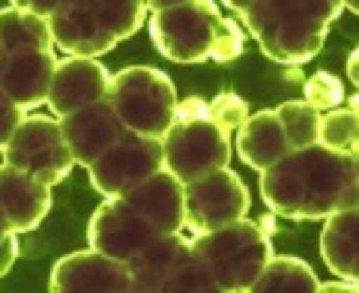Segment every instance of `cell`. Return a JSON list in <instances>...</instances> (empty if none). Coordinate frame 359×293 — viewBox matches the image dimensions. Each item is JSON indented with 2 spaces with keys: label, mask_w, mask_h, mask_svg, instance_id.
<instances>
[{
  "label": "cell",
  "mask_w": 359,
  "mask_h": 293,
  "mask_svg": "<svg viewBox=\"0 0 359 293\" xmlns=\"http://www.w3.org/2000/svg\"><path fill=\"white\" fill-rule=\"evenodd\" d=\"M261 198L273 216L290 222H320L359 207V153L297 146L261 171Z\"/></svg>",
  "instance_id": "cell-1"
},
{
  "label": "cell",
  "mask_w": 359,
  "mask_h": 293,
  "mask_svg": "<svg viewBox=\"0 0 359 293\" xmlns=\"http://www.w3.org/2000/svg\"><path fill=\"white\" fill-rule=\"evenodd\" d=\"M180 231H183V183L162 168L126 195L105 198V204L90 216L87 243L90 249L126 264L144 245Z\"/></svg>",
  "instance_id": "cell-2"
},
{
  "label": "cell",
  "mask_w": 359,
  "mask_h": 293,
  "mask_svg": "<svg viewBox=\"0 0 359 293\" xmlns=\"http://www.w3.org/2000/svg\"><path fill=\"white\" fill-rule=\"evenodd\" d=\"M147 27L156 51L174 63H231L245 51L240 21L224 18L216 0H183L156 9Z\"/></svg>",
  "instance_id": "cell-3"
},
{
  "label": "cell",
  "mask_w": 359,
  "mask_h": 293,
  "mask_svg": "<svg viewBox=\"0 0 359 293\" xmlns=\"http://www.w3.org/2000/svg\"><path fill=\"white\" fill-rule=\"evenodd\" d=\"M341 13V0H252L240 18L269 60L299 66L320 54Z\"/></svg>",
  "instance_id": "cell-4"
},
{
  "label": "cell",
  "mask_w": 359,
  "mask_h": 293,
  "mask_svg": "<svg viewBox=\"0 0 359 293\" xmlns=\"http://www.w3.org/2000/svg\"><path fill=\"white\" fill-rule=\"evenodd\" d=\"M150 9L138 0H63L48 15L54 48L69 57H102L144 27Z\"/></svg>",
  "instance_id": "cell-5"
},
{
  "label": "cell",
  "mask_w": 359,
  "mask_h": 293,
  "mask_svg": "<svg viewBox=\"0 0 359 293\" xmlns=\"http://www.w3.org/2000/svg\"><path fill=\"white\" fill-rule=\"evenodd\" d=\"M204 264L216 293H249L252 281L273 257V243L266 231L252 219H233L222 228L195 233L189 243Z\"/></svg>",
  "instance_id": "cell-6"
},
{
  "label": "cell",
  "mask_w": 359,
  "mask_h": 293,
  "mask_svg": "<svg viewBox=\"0 0 359 293\" xmlns=\"http://www.w3.org/2000/svg\"><path fill=\"white\" fill-rule=\"evenodd\" d=\"M105 102L114 108L123 129L147 138H162L177 117V87L153 66H129L111 75Z\"/></svg>",
  "instance_id": "cell-7"
},
{
  "label": "cell",
  "mask_w": 359,
  "mask_h": 293,
  "mask_svg": "<svg viewBox=\"0 0 359 293\" xmlns=\"http://www.w3.org/2000/svg\"><path fill=\"white\" fill-rule=\"evenodd\" d=\"M132 293H216L189 240L165 233L126 261Z\"/></svg>",
  "instance_id": "cell-8"
},
{
  "label": "cell",
  "mask_w": 359,
  "mask_h": 293,
  "mask_svg": "<svg viewBox=\"0 0 359 293\" xmlns=\"http://www.w3.org/2000/svg\"><path fill=\"white\" fill-rule=\"evenodd\" d=\"M231 153H233L231 132L219 126L210 114L174 117L171 129L162 135L165 168L183 186L204 174L219 171V168H228Z\"/></svg>",
  "instance_id": "cell-9"
},
{
  "label": "cell",
  "mask_w": 359,
  "mask_h": 293,
  "mask_svg": "<svg viewBox=\"0 0 359 293\" xmlns=\"http://www.w3.org/2000/svg\"><path fill=\"white\" fill-rule=\"evenodd\" d=\"M0 159H4V165L39 179V183L51 189L63 183L75 168L69 144H66L63 129H60V117H54V114L51 117L30 114L21 120L13 132V138L6 141Z\"/></svg>",
  "instance_id": "cell-10"
},
{
  "label": "cell",
  "mask_w": 359,
  "mask_h": 293,
  "mask_svg": "<svg viewBox=\"0 0 359 293\" xmlns=\"http://www.w3.org/2000/svg\"><path fill=\"white\" fill-rule=\"evenodd\" d=\"M252 207L249 189L231 168H219L183 186V228L204 233L243 219Z\"/></svg>",
  "instance_id": "cell-11"
},
{
  "label": "cell",
  "mask_w": 359,
  "mask_h": 293,
  "mask_svg": "<svg viewBox=\"0 0 359 293\" xmlns=\"http://www.w3.org/2000/svg\"><path fill=\"white\" fill-rule=\"evenodd\" d=\"M162 168H165L162 138L123 132L120 138L87 168V174L99 195L117 198V195H126V191L135 189L138 183H144L150 174L162 171Z\"/></svg>",
  "instance_id": "cell-12"
},
{
  "label": "cell",
  "mask_w": 359,
  "mask_h": 293,
  "mask_svg": "<svg viewBox=\"0 0 359 293\" xmlns=\"http://www.w3.org/2000/svg\"><path fill=\"white\" fill-rule=\"evenodd\" d=\"M48 287L54 293H132L129 269L96 249L72 252L51 269Z\"/></svg>",
  "instance_id": "cell-13"
},
{
  "label": "cell",
  "mask_w": 359,
  "mask_h": 293,
  "mask_svg": "<svg viewBox=\"0 0 359 293\" xmlns=\"http://www.w3.org/2000/svg\"><path fill=\"white\" fill-rule=\"evenodd\" d=\"M108 81L111 75L96 57H66L57 60L45 102H48L54 117H66L78 108L105 99Z\"/></svg>",
  "instance_id": "cell-14"
},
{
  "label": "cell",
  "mask_w": 359,
  "mask_h": 293,
  "mask_svg": "<svg viewBox=\"0 0 359 293\" xmlns=\"http://www.w3.org/2000/svg\"><path fill=\"white\" fill-rule=\"evenodd\" d=\"M60 129H63L66 144H69L75 165H81V168H90L123 132H126L120 117L114 114V108H111L105 99L60 117Z\"/></svg>",
  "instance_id": "cell-15"
},
{
  "label": "cell",
  "mask_w": 359,
  "mask_h": 293,
  "mask_svg": "<svg viewBox=\"0 0 359 293\" xmlns=\"http://www.w3.org/2000/svg\"><path fill=\"white\" fill-rule=\"evenodd\" d=\"M54 69H57L54 48L6 51V54H0V87L25 111L39 108L48 99Z\"/></svg>",
  "instance_id": "cell-16"
},
{
  "label": "cell",
  "mask_w": 359,
  "mask_h": 293,
  "mask_svg": "<svg viewBox=\"0 0 359 293\" xmlns=\"http://www.w3.org/2000/svg\"><path fill=\"white\" fill-rule=\"evenodd\" d=\"M54 204L51 186L0 162V216L13 233H27L48 216Z\"/></svg>",
  "instance_id": "cell-17"
},
{
  "label": "cell",
  "mask_w": 359,
  "mask_h": 293,
  "mask_svg": "<svg viewBox=\"0 0 359 293\" xmlns=\"http://www.w3.org/2000/svg\"><path fill=\"white\" fill-rule=\"evenodd\" d=\"M237 138H233V150H237L240 162L255 168V171H264L273 162H278L285 153H290L294 146L287 141V132L278 120L276 108L273 111H257L249 114L237 129Z\"/></svg>",
  "instance_id": "cell-18"
},
{
  "label": "cell",
  "mask_w": 359,
  "mask_h": 293,
  "mask_svg": "<svg viewBox=\"0 0 359 293\" xmlns=\"http://www.w3.org/2000/svg\"><path fill=\"white\" fill-rule=\"evenodd\" d=\"M323 222H327L320 233L323 264L339 278L356 281L359 275V207L339 210Z\"/></svg>",
  "instance_id": "cell-19"
},
{
  "label": "cell",
  "mask_w": 359,
  "mask_h": 293,
  "mask_svg": "<svg viewBox=\"0 0 359 293\" xmlns=\"http://www.w3.org/2000/svg\"><path fill=\"white\" fill-rule=\"evenodd\" d=\"M39 48H54L48 18L27 13V9H18V6L0 9V54L39 51Z\"/></svg>",
  "instance_id": "cell-20"
},
{
  "label": "cell",
  "mask_w": 359,
  "mask_h": 293,
  "mask_svg": "<svg viewBox=\"0 0 359 293\" xmlns=\"http://www.w3.org/2000/svg\"><path fill=\"white\" fill-rule=\"evenodd\" d=\"M318 275L314 269L290 254H273L252 281L249 293H314Z\"/></svg>",
  "instance_id": "cell-21"
},
{
  "label": "cell",
  "mask_w": 359,
  "mask_h": 293,
  "mask_svg": "<svg viewBox=\"0 0 359 293\" xmlns=\"http://www.w3.org/2000/svg\"><path fill=\"white\" fill-rule=\"evenodd\" d=\"M318 144L341 153H359V117L356 108H332L320 114L318 126Z\"/></svg>",
  "instance_id": "cell-22"
},
{
  "label": "cell",
  "mask_w": 359,
  "mask_h": 293,
  "mask_svg": "<svg viewBox=\"0 0 359 293\" xmlns=\"http://www.w3.org/2000/svg\"><path fill=\"white\" fill-rule=\"evenodd\" d=\"M278 120L287 132V141L290 146H309V144H318V126H320V111H314L309 102L302 99H294V102H285L276 108Z\"/></svg>",
  "instance_id": "cell-23"
},
{
  "label": "cell",
  "mask_w": 359,
  "mask_h": 293,
  "mask_svg": "<svg viewBox=\"0 0 359 293\" xmlns=\"http://www.w3.org/2000/svg\"><path fill=\"white\" fill-rule=\"evenodd\" d=\"M302 102H309L314 111H332L344 102V84L341 78H335L332 72H314L306 87H302Z\"/></svg>",
  "instance_id": "cell-24"
},
{
  "label": "cell",
  "mask_w": 359,
  "mask_h": 293,
  "mask_svg": "<svg viewBox=\"0 0 359 293\" xmlns=\"http://www.w3.org/2000/svg\"><path fill=\"white\" fill-rule=\"evenodd\" d=\"M210 117L216 120L219 126L233 132L245 117H249V105H245L240 96H233V93H222V96H216L210 102Z\"/></svg>",
  "instance_id": "cell-25"
},
{
  "label": "cell",
  "mask_w": 359,
  "mask_h": 293,
  "mask_svg": "<svg viewBox=\"0 0 359 293\" xmlns=\"http://www.w3.org/2000/svg\"><path fill=\"white\" fill-rule=\"evenodd\" d=\"M21 120H25V108L15 105L13 96H9L4 87H0V153H4L6 141L13 138V132H15V126H18Z\"/></svg>",
  "instance_id": "cell-26"
},
{
  "label": "cell",
  "mask_w": 359,
  "mask_h": 293,
  "mask_svg": "<svg viewBox=\"0 0 359 293\" xmlns=\"http://www.w3.org/2000/svg\"><path fill=\"white\" fill-rule=\"evenodd\" d=\"M15 236L18 233L9 231L4 216H0V275H6L9 269H13V264H15V257H18V240Z\"/></svg>",
  "instance_id": "cell-27"
},
{
  "label": "cell",
  "mask_w": 359,
  "mask_h": 293,
  "mask_svg": "<svg viewBox=\"0 0 359 293\" xmlns=\"http://www.w3.org/2000/svg\"><path fill=\"white\" fill-rule=\"evenodd\" d=\"M60 4L63 0H13V6L27 9V13H36V15H45V18H48Z\"/></svg>",
  "instance_id": "cell-28"
},
{
  "label": "cell",
  "mask_w": 359,
  "mask_h": 293,
  "mask_svg": "<svg viewBox=\"0 0 359 293\" xmlns=\"http://www.w3.org/2000/svg\"><path fill=\"white\" fill-rule=\"evenodd\" d=\"M314 293H356V281L341 278V281H327V285H320V281H318Z\"/></svg>",
  "instance_id": "cell-29"
},
{
  "label": "cell",
  "mask_w": 359,
  "mask_h": 293,
  "mask_svg": "<svg viewBox=\"0 0 359 293\" xmlns=\"http://www.w3.org/2000/svg\"><path fill=\"white\" fill-rule=\"evenodd\" d=\"M138 4H144L150 9V13H156V9H165V6H177V4H183V0H138Z\"/></svg>",
  "instance_id": "cell-30"
},
{
  "label": "cell",
  "mask_w": 359,
  "mask_h": 293,
  "mask_svg": "<svg viewBox=\"0 0 359 293\" xmlns=\"http://www.w3.org/2000/svg\"><path fill=\"white\" fill-rule=\"evenodd\" d=\"M347 78H351L353 84H359V72H356V48L351 51V57H347Z\"/></svg>",
  "instance_id": "cell-31"
},
{
  "label": "cell",
  "mask_w": 359,
  "mask_h": 293,
  "mask_svg": "<svg viewBox=\"0 0 359 293\" xmlns=\"http://www.w3.org/2000/svg\"><path fill=\"white\" fill-rule=\"evenodd\" d=\"M222 4H224V6H228V9H233V13H243V9H245V6H249V4H252V0H222Z\"/></svg>",
  "instance_id": "cell-32"
},
{
  "label": "cell",
  "mask_w": 359,
  "mask_h": 293,
  "mask_svg": "<svg viewBox=\"0 0 359 293\" xmlns=\"http://www.w3.org/2000/svg\"><path fill=\"white\" fill-rule=\"evenodd\" d=\"M344 9H351V13H359V0H341Z\"/></svg>",
  "instance_id": "cell-33"
}]
</instances>
